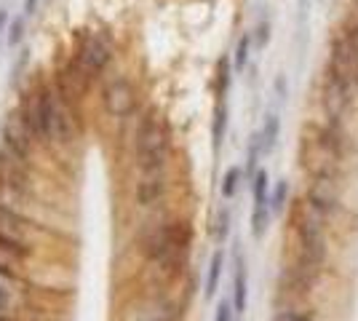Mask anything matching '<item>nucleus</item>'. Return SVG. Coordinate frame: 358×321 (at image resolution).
<instances>
[{"label": "nucleus", "mask_w": 358, "mask_h": 321, "mask_svg": "<svg viewBox=\"0 0 358 321\" xmlns=\"http://www.w3.org/2000/svg\"><path fill=\"white\" fill-rule=\"evenodd\" d=\"M3 139H6V148L16 155V158H27L32 148L30 139V123L27 118H22L19 113L8 115V121L3 123Z\"/></svg>", "instance_id": "nucleus-9"}, {"label": "nucleus", "mask_w": 358, "mask_h": 321, "mask_svg": "<svg viewBox=\"0 0 358 321\" xmlns=\"http://www.w3.org/2000/svg\"><path fill=\"white\" fill-rule=\"evenodd\" d=\"M3 24H6V11H0V30H3Z\"/></svg>", "instance_id": "nucleus-35"}, {"label": "nucleus", "mask_w": 358, "mask_h": 321, "mask_svg": "<svg viewBox=\"0 0 358 321\" xmlns=\"http://www.w3.org/2000/svg\"><path fill=\"white\" fill-rule=\"evenodd\" d=\"M22 38H24V19H14L11 22V30H8V43L16 46Z\"/></svg>", "instance_id": "nucleus-26"}, {"label": "nucleus", "mask_w": 358, "mask_h": 321, "mask_svg": "<svg viewBox=\"0 0 358 321\" xmlns=\"http://www.w3.org/2000/svg\"><path fill=\"white\" fill-rule=\"evenodd\" d=\"M54 110H57V97L51 92H43L38 97V107H35V118H32V129L43 139L51 142L54 137Z\"/></svg>", "instance_id": "nucleus-12"}, {"label": "nucleus", "mask_w": 358, "mask_h": 321, "mask_svg": "<svg viewBox=\"0 0 358 321\" xmlns=\"http://www.w3.org/2000/svg\"><path fill=\"white\" fill-rule=\"evenodd\" d=\"M254 38H257V46H259V48L268 43V38H270V24H268V22H262V24L257 27V35H254Z\"/></svg>", "instance_id": "nucleus-30"}, {"label": "nucleus", "mask_w": 358, "mask_h": 321, "mask_svg": "<svg viewBox=\"0 0 358 321\" xmlns=\"http://www.w3.org/2000/svg\"><path fill=\"white\" fill-rule=\"evenodd\" d=\"M356 3H358V0H356Z\"/></svg>", "instance_id": "nucleus-37"}, {"label": "nucleus", "mask_w": 358, "mask_h": 321, "mask_svg": "<svg viewBox=\"0 0 358 321\" xmlns=\"http://www.w3.org/2000/svg\"><path fill=\"white\" fill-rule=\"evenodd\" d=\"M14 287H16V276L0 268V290H3V292H11Z\"/></svg>", "instance_id": "nucleus-27"}, {"label": "nucleus", "mask_w": 358, "mask_h": 321, "mask_svg": "<svg viewBox=\"0 0 358 321\" xmlns=\"http://www.w3.org/2000/svg\"><path fill=\"white\" fill-rule=\"evenodd\" d=\"M0 238L3 241H11V244L27 246V238H30V225L27 220H22L16 212L0 206ZM30 249V246H27Z\"/></svg>", "instance_id": "nucleus-10"}, {"label": "nucleus", "mask_w": 358, "mask_h": 321, "mask_svg": "<svg viewBox=\"0 0 358 321\" xmlns=\"http://www.w3.org/2000/svg\"><path fill=\"white\" fill-rule=\"evenodd\" d=\"M136 155H139L142 174H150V171H164L166 158H169V134H166L164 123L155 121V118H150V121L139 129Z\"/></svg>", "instance_id": "nucleus-3"}, {"label": "nucleus", "mask_w": 358, "mask_h": 321, "mask_svg": "<svg viewBox=\"0 0 358 321\" xmlns=\"http://www.w3.org/2000/svg\"><path fill=\"white\" fill-rule=\"evenodd\" d=\"M233 308H236V313H243V311H246V271H243V262H238V271H236Z\"/></svg>", "instance_id": "nucleus-15"}, {"label": "nucleus", "mask_w": 358, "mask_h": 321, "mask_svg": "<svg viewBox=\"0 0 358 321\" xmlns=\"http://www.w3.org/2000/svg\"><path fill=\"white\" fill-rule=\"evenodd\" d=\"M227 73H230V67H227V59H222V62H220V86H222V92H224V86L230 83V76H227Z\"/></svg>", "instance_id": "nucleus-32"}, {"label": "nucleus", "mask_w": 358, "mask_h": 321, "mask_svg": "<svg viewBox=\"0 0 358 321\" xmlns=\"http://www.w3.org/2000/svg\"><path fill=\"white\" fill-rule=\"evenodd\" d=\"M324 220L327 214H321L315 206L305 201L302 212L297 217V238H299V252H302V262L305 268L318 271L327 262V236H324Z\"/></svg>", "instance_id": "nucleus-2"}, {"label": "nucleus", "mask_w": 358, "mask_h": 321, "mask_svg": "<svg viewBox=\"0 0 358 321\" xmlns=\"http://www.w3.org/2000/svg\"><path fill=\"white\" fill-rule=\"evenodd\" d=\"M353 86H348L345 80L340 78H334L329 73L327 83H324V97H321V102H324V110H327V115L331 121H340L345 113H348V107L353 102Z\"/></svg>", "instance_id": "nucleus-7"}, {"label": "nucleus", "mask_w": 358, "mask_h": 321, "mask_svg": "<svg viewBox=\"0 0 358 321\" xmlns=\"http://www.w3.org/2000/svg\"><path fill=\"white\" fill-rule=\"evenodd\" d=\"M329 73L345 80L348 86H358V51L356 46L340 35L331 41V54H329Z\"/></svg>", "instance_id": "nucleus-5"}, {"label": "nucleus", "mask_w": 358, "mask_h": 321, "mask_svg": "<svg viewBox=\"0 0 358 321\" xmlns=\"http://www.w3.org/2000/svg\"><path fill=\"white\" fill-rule=\"evenodd\" d=\"M187 246V230L179 225H164V228L152 230L148 238V255L158 262H171L179 257V252Z\"/></svg>", "instance_id": "nucleus-4"}, {"label": "nucleus", "mask_w": 358, "mask_h": 321, "mask_svg": "<svg viewBox=\"0 0 358 321\" xmlns=\"http://www.w3.org/2000/svg\"><path fill=\"white\" fill-rule=\"evenodd\" d=\"M249 48H252V35H243L236 48V70H243L249 62Z\"/></svg>", "instance_id": "nucleus-24"}, {"label": "nucleus", "mask_w": 358, "mask_h": 321, "mask_svg": "<svg viewBox=\"0 0 358 321\" xmlns=\"http://www.w3.org/2000/svg\"><path fill=\"white\" fill-rule=\"evenodd\" d=\"M164 190H166L164 171H150V174L142 177V183H139V187H136V196H139V201L148 206V204H155V201L161 199Z\"/></svg>", "instance_id": "nucleus-13"}, {"label": "nucleus", "mask_w": 358, "mask_h": 321, "mask_svg": "<svg viewBox=\"0 0 358 321\" xmlns=\"http://www.w3.org/2000/svg\"><path fill=\"white\" fill-rule=\"evenodd\" d=\"M343 155V134L334 131V126L305 131V137H302V166L308 169L310 177H334Z\"/></svg>", "instance_id": "nucleus-1"}, {"label": "nucleus", "mask_w": 358, "mask_h": 321, "mask_svg": "<svg viewBox=\"0 0 358 321\" xmlns=\"http://www.w3.org/2000/svg\"><path fill=\"white\" fill-rule=\"evenodd\" d=\"M227 233H230V212L222 209L220 217H217V241H220V244L227 241Z\"/></svg>", "instance_id": "nucleus-25"}, {"label": "nucleus", "mask_w": 358, "mask_h": 321, "mask_svg": "<svg viewBox=\"0 0 358 321\" xmlns=\"http://www.w3.org/2000/svg\"><path fill=\"white\" fill-rule=\"evenodd\" d=\"M254 183V206H259V204H270L268 201V171H257L252 177Z\"/></svg>", "instance_id": "nucleus-20"}, {"label": "nucleus", "mask_w": 358, "mask_h": 321, "mask_svg": "<svg viewBox=\"0 0 358 321\" xmlns=\"http://www.w3.org/2000/svg\"><path fill=\"white\" fill-rule=\"evenodd\" d=\"M129 321H169V311L158 303H152V306L139 308L134 316H129Z\"/></svg>", "instance_id": "nucleus-18"}, {"label": "nucleus", "mask_w": 358, "mask_h": 321, "mask_svg": "<svg viewBox=\"0 0 358 321\" xmlns=\"http://www.w3.org/2000/svg\"><path fill=\"white\" fill-rule=\"evenodd\" d=\"M0 321H8V319H6V316H0Z\"/></svg>", "instance_id": "nucleus-36"}, {"label": "nucleus", "mask_w": 358, "mask_h": 321, "mask_svg": "<svg viewBox=\"0 0 358 321\" xmlns=\"http://www.w3.org/2000/svg\"><path fill=\"white\" fill-rule=\"evenodd\" d=\"M238 183H241V169L230 166L227 169V174H224V180H222V196L224 199H233V196H236Z\"/></svg>", "instance_id": "nucleus-23"}, {"label": "nucleus", "mask_w": 358, "mask_h": 321, "mask_svg": "<svg viewBox=\"0 0 358 321\" xmlns=\"http://www.w3.org/2000/svg\"><path fill=\"white\" fill-rule=\"evenodd\" d=\"M8 303H11V292L0 290V316H8Z\"/></svg>", "instance_id": "nucleus-33"}, {"label": "nucleus", "mask_w": 358, "mask_h": 321, "mask_svg": "<svg viewBox=\"0 0 358 321\" xmlns=\"http://www.w3.org/2000/svg\"><path fill=\"white\" fill-rule=\"evenodd\" d=\"M224 129H227V110L222 105L214 110V129H211V137H214V148H220L224 139Z\"/></svg>", "instance_id": "nucleus-21"}, {"label": "nucleus", "mask_w": 358, "mask_h": 321, "mask_svg": "<svg viewBox=\"0 0 358 321\" xmlns=\"http://www.w3.org/2000/svg\"><path fill=\"white\" fill-rule=\"evenodd\" d=\"M102 102H105V110L115 118H126L131 115L136 107V92L134 86L123 78H115L105 86V94H102Z\"/></svg>", "instance_id": "nucleus-6"}, {"label": "nucleus", "mask_w": 358, "mask_h": 321, "mask_svg": "<svg viewBox=\"0 0 358 321\" xmlns=\"http://www.w3.org/2000/svg\"><path fill=\"white\" fill-rule=\"evenodd\" d=\"M275 321H310V316H305V313H299V311H281Z\"/></svg>", "instance_id": "nucleus-28"}, {"label": "nucleus", "mask_w": 358, "mask_h": 321, "mask_svg": "<svg viewBox=\"0 0 358 321\" xmlns=\"http://www.w3.org/2000/svg\"><path fill=\"white\" fill-rule=\"evenodd\" d=\"M233 311H236V308L230 306L227 300H222L220 308H217V321H233Z\"/></svg>", "instance_id": "nucleus-29"}, {"label": "nucleus", "mask_w": 358, "mask_h": 321, "mask_svg": "<svg viewBox=\"0 0 358 321\" xmlns=\"http://www.w3.org/2000/svg\"><path fill=\"white\" fill-rule=\"evenodd\" d=\"M107 62H110V46H107L102 38L91 35L89 41L83 43V48H80V67L89 76H94V73H99L105 67Z\"/></svg>", "instance_id": "nucleus-11"}, {"label": "nucleus", "mask_w": 358, "mask_h": 321, "mask_svg": "<svg viewBox=\"0 0 358 321\" xmlns=\"http://www.w3.org/2000/svg\"><path fill=\"white\" fill-rule=\"evenodd\" d=\"M270 204H259V206H254V214H252V233L259 238L270 225Z\"/></svg>", "instance_id": "nucleus-19"}, {"label": "nucleus", "mask_w": 358, "mask_h": 321, "mask_svg": "<svg viewBox=\"0 0 358 321\" xmlns=\"http://www.w3.org/2000/svg\"><path fill=\"white\" fill-rule=\"evenodd\" d=\"M305 201L310 206H315L321 214H327V217L337 212L340 209V190H337L334 177H310Z\"/></svg>", "instance_id": "nucleus-8"}, {"label": "nucleus", "mask_w": 358, "mask_h": 321, "mask_svg": "<svg viewBox=\"0 0 358 321\" xmlns=\"http://www.w3.org/2000/svg\"><path fill=\"white\" fill-rule=\"evenodd\" d=\"M345 38H348V41H350V43L356 46V51H358V22H350V24L345 27Z\"/></svg>", "instance_id": "nucleus-31"}, {"label": "nucleus", "mask_w": 358, "mask_h": 321, "mask_svg": "<svg viewBox=\"0 0 358 321\" xmlns=\"http://www.w3.org/2000/svg\"><path fill=\"white\" fill-rule=\"evenodd\" d=\"M278 131H281V121H278V115H268V121H265V129H262V150L268 153L275 148V142H278Z\"/></svg>", "instance_id": "nucleus-17"}, {"label": "nucleus", "mask_w": 358, "mask_h": 321, "mask_svg": "<svg viewBox=\"0 0 358 321\" xmlns=\"http://www.w3.org/2000/svg\"><path fill=\"white\" fill-rule=\"evenodd\" d=\"M38 3H41V0H24V11H27V14H32V11L38 8Z\"/></svg>", "instance_id": "nucleus-34"}, {"label": "nucleus", "mask_w": 358, "mask_h": 321, "mask_svg": "<svg viewBox=\"0 0 358 321\" xmlns=\"http://www.w3.org/2000/svg\"><path fill=\"white\" fill-rule=\"evenodd\" d=\"M27 252H30L27 246L11 244V241H3V238H0V268L16 276V271L22 268V262L27 257Z\"/></svg>", "instance_id": "nucleus-14"}, {"label": "nucleus", "mask_w": 358, "mask_h": 321, "mask_svg": "<svg viewBox=\"0 0 358 321\" xmlns=\"http://www.w3.org/2000/svg\"><path fill=\"white\" fill-rule=\"evenodd\" d=\"M286 196H289V185H286V180H281V183L273 187V196H270V212L273 214L284 212Z\"/></svg>", "instance_id": "nucleus-22"}, {"label": "nucleus", "mask_w": 358, "mask_h": 321, "mask_svg": "<svg viewBox=\"0 0 358 321\" xmlns=\"http://www.w3.org/2000/svg\"><path fill=\"white\" fill-rule=\"evenodd\" d=\"M222 265H224V255L222 252H214V257L209 262V278H206V297H214L217 284H220V276H222Z\"/></svg>", "instance_id": "nucleus-16"}]
</instances>
